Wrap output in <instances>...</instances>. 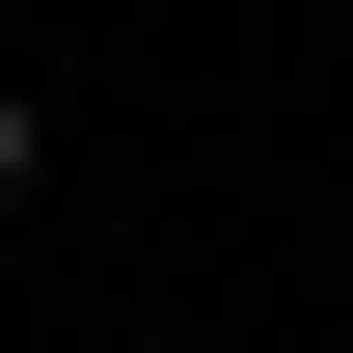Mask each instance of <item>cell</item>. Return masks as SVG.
<instances>
[{"label":"cell","mask_w":353,"mask_h":353,"mask_svg":"<svg viewBox=\"0 0 353 353\" xmlns=\"http://www.w3.org/2000/svg\"><path fill=\"white\" fill-rule=\"evenodd\" d=\"M0 190H28V109H0Z\"/></svg>","instance_id":"obj_1"}]
</instances>
